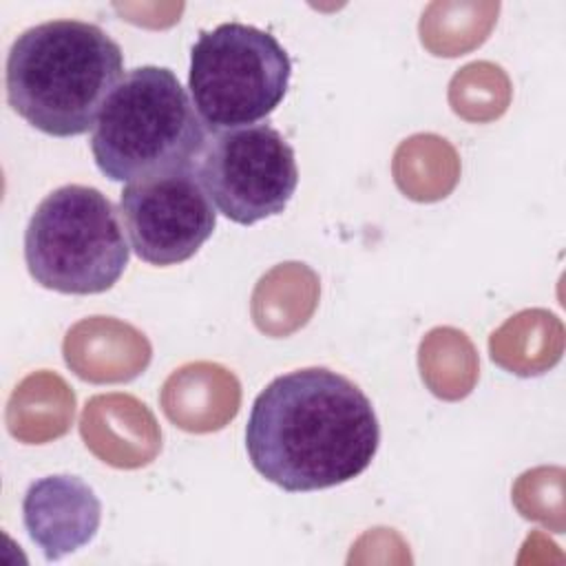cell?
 Here are the masks:
<instances>
[{
  "label": "cell",
  "mask_w": 566,
  "mask_h": 566,
  "mask_svg": "<svg viewBox=\"0 0 566 566\" xmlns=\"http://www.w3.org/2000/svg\"><path fill=\"white\" fill-rule=\"evenodd\" d=\"M380 427L371 400L327 367L274 378L254 400L245 427L252 467L290 493L358 478L374 460Z\"/></svg>",
  "instance_id": "cell-1"
},
{
  "label": "cell",
  "mask_w": 566,
  "mask_h": 566,
  "mask_svg": "<svg viewBox=\"0 0 566 566\" xmlns=\"http://www.w3.org/2000/svg\"><path fill=\"white\" fill-rule=\"evenodd\" d=\"M124 75L119 44L97 24L49 20L22 31L7 55V102L51 137L88 133Z\"/></svg>",
  "instance_id": "cell-2"
},
{
  "label": "cell",
  "mask_w": 566,
  "mask_h": 566,
  "mask_svg": "<svg viewBox=\"0 0 566 566\" xmlns=\"http://www.w3.org/2000/svg\"><path fill=\"white\" fill-rule=\"evenodd\" d=\"M206 126L177 75L166 66L128 71L104 102L91 135L97 168L111 181H142L195 168Z\"/></svg>",
  "instance_id": "cell-3"
},
{
  "label": "cell",
  "mask_w": 566,
  "mask_h": 566,
  "mask_svg": "<svg viewBox=\"0 0 566 566\" xmlns=\"http://www.w3.org/2000/svg\"><path fill=\"white\" fill-rule=\"evenodd\" d=\"M117 210L97 188L66 184L49 192L24 232V261L33 281L62 294L111 290L128 265Z\"/></svg>",
  "instance_id": "cell-4"
},
{
  "label": "cell",
  "mask_w": 566,
  "mask_h": 566,
  "mask_svg": "<svg viewBox=\"0 0 566 566\" xmlns=\"http://www.w3.org/2000/svg\"><path fill=\"white\" fill-rule=\"evenodd\" d=\"M292 62L281 42L252 24L201 31L190 51L188 88L210 133L254 126L285 97Z\"/></svg>",
  "instance_id": "cell-5"
},
{
  "label": "cell",
  "mask_w": 566,
  "mask_h": 566,
  "mask_svg": "<svg viewBox=\"0 0 566 566\" xmlns=\"http://www.w3.org/2000/svg\"><path fill=\"white\" fill-rule=\"evenodd\" d=\"M197 175L217 210L239 226L283 212L298 184L294 148L270 124L217 133Z\"/></svg>",
  "instance_id": "cell-6"
},
{
  "label": "cell",
  "mask_w": 566,
  "mask_h": 566,
  "mask_svg": "<svg viewBox=\"0 0 566 566\" xmlns=\"http://www.w3.org/2000/svg\"><path fill=\"white\" fill-rule=\"evenodd\" d=\"M119 214L133 252L159 268L188 261L217 226V212L195 168L128 184L119 197Z\"/></svg>",
  "instance_id": "cell-7"
},
{
  "label": "cell",
  "mask_w": 566,
  "mask_h": 566,
  "mask_svg": "<svg viewBox=\"0 0 566 566\" xmlns=\"http://www.w3.org/2000/svg\"><path fill=\"white\" fill-rule=\"evenodd\" d=\"M22 520L44 559L57 562L95 537L102 502L77 475H46L27 489Z\"/></svg>",
  "instance_id": "cell-8"
},
{
  "label": "cell",
  "mask_w": 566,
  "mask_h": 566,
  "mask_svg": "<svg viewBox=\"0 0 566 566\" xmlns=\"http://www.w3.org/2000/svg\"><path fill=\"white\" fill-rule=\"evenodd\" d=\"M80 436L95 458L115 469H142L161 451L155 413L130 394H99L86 400Z\"/></svg>",
  "instance_id": "cell-9"
},
{
  "label": "cell",
  "mask_w": 566,
  "mask_h": 566,
  "mask_svg": "<svg viewBox=\"0 0 566 566\" xmlns=\"http://www.w3.org/2000/svg\"><path fill=\"white\" fill-rule=\"evenodd\" d=\"M69 369L88 382H128L150 365L148 338L113 316H88L75 323L62 343Z\"/></svg>",
  "instance_id": "cell-10"
},
{
  "label": "cell",
  "mask_w": 566,
  "mask_h": 566,
  "mask_svg": "<svg viewBox=\"0 0 566 566\" xmlns=\"http://www.w3.org/2000/svg\"><path fill=\"white\" fill-rule=\"evenodd\" d=\"M159 402L175 427L188 433H212L239 413L241 382L219 363L195 360L166 378Z\"/></svg>",
  "instance_id": "cell-11"
},
{
  "label": "cell",
  "mask_w": 566,
  "mask_h": 566,
  "mask_svg": "<svg viewBox=\"0 0 566 566\" xmlns=\"http://www.w3.org/2000/svg\"><path fill=\"white\" fill-rule=\"evenodd\" d=\"M75 418V394L69 382L49 369L29 374L7 400L9 433L24 444H46L62 438Z\"/></svg>",
  "instance_id": "cell-12"
},
{
  "label": "cell",
  "mask_w": 566,
  "mask_h": 566,
  "mask_svg": "<svg viewBox=\"0 0 566 566\" xmlns=\"http://www.w3.org/2000/svg\"><path fill=\"white\" fill-rule=\"evenodd\" d=\"M318 296V276L310 265L298 261L279 263L254 285L250 314L263 334L283 338L307 325Z\"/></svg>",
  "instance_id": "cell-13"
},
{
  "label": "cell",
  "mask_w": 566,
  "mask_h": 566,
  "mask_svg": "<svg viewBox=\"0 0 566 566\" xmlns=\"http://www.w3.org/2000/svg\"><path fill=\"white\" fill-rule=\"evenodd\" d=\"M489 354L515 376H539L564 354V325L548 310H522L491 334Z\"/></svg>",
  "instance_id": "cell-14"
},
{
  "label": "cell",
  "mask_w": 566,
  "mask_h": 566,
  "mask_svg": "<svg viewBox=\"0 0 566 566\" xmlns=\"http://www.w3.org/2000/svg\"><path fill=\"white\" fill-rule=\"evenodd\" d=\"M391 175L405 197L424 203L440 201L460 179V157L447 139L418 133L396 148Z\"/></svg>",
  "instance_id": "cell-15"
},
{
  "label": "cell",
  "mask_w": 566,
  "mask_h": 566,
  "mask_svg": "<svg viewBox=\"0 0 566 566\" xmlns=\"http://www.w3.org/2000/svg\"><path fill=\"white\" fill-rule=\"evenodd\" d=\"M500 2H431L420 18L422 46L440 57H458L480 46L495 27Z\"/></svg>",
  "instance_id": "cell-16"
},
{
  "label": "cell",
  "mask_w": 566,
  "mask_h": 566,
  "mask_svg": "<svg viewBox=\"0 0 566 566\" xmlns=\"http://www.w3.org/2000/svg\"><path fill=\"white\" fill-rule=\"evenodd\" d=\"M418 367L429 391L442 400L469 396L480 374L473 343L455 327H436L422 338Z\"/></svg>",
  "instance_id": "cell-17"
},
{
  "label": "cell",
  "mask_w": 566,
  "mask_h": 566,
  "mask_svg": "<svg viewBox=\"0 0 566 566\" xmlns=\"http://www.w3.org/2000/svg\"><path fill=\"white\" fill-rule=\"evenodd\" d=\"M449 104L467 122H493L511 104V80L493 62H471L451 77Z\"/></svg>",
  "instance_id": "cell-18"
},
{
  "label": "cell",
  "mask_w": 566,
  "mask_h": 566,
  "mask_svg": "<svg viewBox=\"0 0 566 566\" xmlns=\"http://www.w3.org/2000/svg\"><path fill=\"white\" fill-rule=\"evenodd\" d=\"M562 475L559 467H539L520 475L513 486V502L517 511L528 517L548 524L551 513L562 522Z\"/></svg>",
  "instance_id": "cell-19"
}]
</instances>
